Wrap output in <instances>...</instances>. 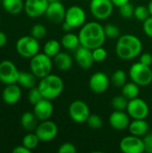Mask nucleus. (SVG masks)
<instances>
[{
  "label": "nucleus",
  "instance_id": "nucleus-1",
  "mask_svg": "<svg viewBox=\"0 0 152 153\" xmlns=\"http://www.w3.org/2000/svg\"><path fill=\"white\" fill-rule=\"evenodd\" d=\"M80 45L90 49L103 46L106 40L104 27L98 22H85L78 33Z\"/></svg>",
  "mask_w": 152,
  "mask_h": 153
},
{
  "label": "nucleus",
  "instance_id": "nucleus-2",
  "mask_svg": "<svg viewBox=\"0 0 152 153\" xmlns=\"http://www.w3.org/2000/svg\"><path fill=\"white\" fill-rule=\"evenodd\" d=\"M142 51V40L135 35L125 34L117 39L116 53L123 60H131L141 55Z\"/></svg>",
  "mask_w": 152,
  "mask_h": 153
},
{
  "label": "nucleus",
  "instance_id": "nucleus-3",
  "mask_svg": "<svg viewBox=\"0 0 152 153\" xmlns=\"http://www.w3.org/2000/svg\"><path fill=\"white\" fill-rule=\"evenodd\" d=\"M38 87L44 99L53 100L60 96L64 90V82L61 77L49 74L40 79Z\"/></svg>",
  "mask_w": 152,
  "mask_h": 153
},
{
  "label": "nucleus",
  "instance_id": "nucleus-4",
  "mask_svg": "<svg viewBox=\"0 0 152 153\" xmlns=\"http://www.w3.org/2000/svg\"><path fill=\"white\" fill-rule=\"evenodd\" d=\"M53 62L51 57L43 53H38L30 58V69L37 78H43L51 74Z\"/></svg>",
  "mask_w": 152,
  "mask_h": 153
},
{
  "label": "nucleus",
  "instance_id": "nucleus-5",
  "mask_svg": "<svg viewBox=\"0 0 152 153\" xmlns=\"http://www.w3.org/2000/svg\"><path fill=\"white\" fill-rule=\"evenodd\" d=\"M131 80L139 86H148L152 82V70L150 65L142 63H134L129 70Z\"/></svg>",
  "mask_w": 152,
  "mask_h": 153
},
{
  "label": "nucleus",
  "instance_id": "nucleus-6",
  "mask_svg": "<svg viewBox=\"0 0 152 153\" xmlns=\"http://www.w3.org/2000/svg\"><path fill=\"white\" fill-rule=\"evenodd\" d=\"M15 48L21 56L30 59L39 51V39H35L31 35L22 36L16 41Z\"/></svg>",
  "mask_w": 152,
  "mask_h": 153
},
{
  "label": "nucleus",
  "instance_id": "nucleus-7",
  "mask_svg": "<svg viewBox=\"0 0 152 153\" xmlns=\"http://www.w3.org/2000/svg\"><path fill=\"white\" fill-rule=\"evenodd\" d=\"M114 4L111 0H90V11L91 14L99 21L108 19L113 13Z\"/></svg>",
  "mask_w": 152,
  "mask_h": 153
},
{
  "label": "nucleus",
  "instance_id": "nucleus-8",
  "mask_svg": "<svg viewBox=\"0 0 152 153\" xmlns=\"http://www.w3.org/2000/svg\"><path fill=\"white\" fill-rule=\"evenodd\" d=\"M68 114L73 121L82 124L87 122L90 112L87 103L82 100H76L70 104L68 108Z\"/></svg>",
  "mask_w": 152,
  "mask_h": 153
},
{
  "label": "nucleus",
  "instance_id": "nucleus-9",
  "mask_svg": "<svg viewBox=\"0 0 152 153\" xmlns=\"http://www.w3.org/2000/svg\"><path fill=\"white\" fill-rule=\"evenodd\" d=\"M126 112L133 119H145L150 112V108L145 100L137 97L130 100Z\"/></svg>",
  "mask_w": 152,
  "mask_h": 153
},
{
  "label": "nucleus",
  "instance_id": "nucleus-10",
  "mask_svg": "<svg viewBox=\"0 0 152 153\" xmlns=\"http://www.w3.org/2000/svg\"><path fill=\"white\" fill-rule=\"evenodd\" d=\"M35 134H37L40 142H51L56 137L58 134V127L55 122L49 119L44 120L38 125L35 130Z\"/></svg>",
  "mask_w": 152,
  "mask_h": 153
},
{
  "label": "nucleus",
  "instance_id": "nucleus-11",
  "mask_svg": "<svg viewBox=\"0 0 152 153\" xmlns=\"http://www.w3.org/2000/svg\"><path fill=\"white\" fill-rule=\"evenodd\" d=\"M20 71L14 63L6 59L0 62V82L5 85L17 83Z\"/></svg>",
  "mask_w": 152,
  "mask_h": 153
},
{
  "label": "nucleus",
  "instance_id": "nucleus-12",
  "mask_svg": "<svg viewBox=\"0 0 152 153\" xmlns=\"http://www.w3.org/2000/svg\"><path fill=\"white\" fill-rule=\"evenodd\" d=\"M119 148L124 153H142L145 152L143 139L136 135H127L122 138Z\"/></svg>",
  "mask_w": 152,
  "mask_h": 153
},
{
  "label": "nucleus",
  "instance_id": "nucleus-13",
  "mask_svg": "<svg viewBox=\"0 0 152 153\" xmlns=\"http://www.w3.org/2000/svg\"><path fill=\"white\" fill-rule=\"evenodd\" d=\"M65 22L73 29L81 28L86 22V13L79 5H72L66 9Z\"/></svg>",
  "mask_w": 152,
  "mask_h": 153
},
{
  "label": "nucleus",
  "instance_id": "nucleus-14",
  "mask_svg": "<svg viewBox=\"0 0 152 153\" xmlns=\"http://www.w3.org/2000/svg\"><path fill=\"white\" fill-rule=\"evenodd\" d=\"M49 2L47 0H26L24 12L30 18H38L45 14Z\"/></svg>",
  "mask_w": 152,
  "mask_h": 153
},
{
  "label": "nucleus",
  "instance_id": "nucleus-15",
  "mask_svg": "<svg viewBox=\"0 0 152 153\" xmlns=\"http://www.w3.org/2000/svg\"><path fill=\"white\" fill-rule=\"evenodd\" d=\"M110 84V80L108 76L103 72H97L93 74L89 81V87L91 91L95 93L105 92Z\"/></svg>",
  "mask_w": 152,
  "mask_h": 153
},
{
  "label": "nucleus",
  "instance_id": "nucleus-16",
  "mask_svg": "<svg viewBox=\"0 0 152 153\" xmlns=\"http://www.w3.org/2000/svg\"><path fill=\"white\" fill-rule=\"evenodd\" d=\"M66 9L60 2L49 3L46 10L45 15L47 19L53 23H62L65 21Z\"/></svg>",
  "mask_w": 152,
  "mask_h": 153
},
{
  "label": "nucleus",
  "instance_id": "nucleus-17",
  "mask_svg": "<svg viewBox=\"0 0 152 153\" xmlns=\"http://www.w3.org/2000/svg\"><path fill=\"white\" fill-rule=\"evenodd\" d=\"M74 60L82 69H90L95 63L92 56V50L81 45L75 49Z\"/></svg>",
  "mask_w": 152,
  "mask_h": 153
},
{
  "label": "nucleus",
  "instance_id": "nucleus-18",
  "mask_svg": "<svg viewBox=\"0 0 152 153\" xmlns=\"http://www.w3.org/2000/svg\"><path fill=\"white\" fill-rule=\"evenodd\" d=\"M33 113L39 121L47 120L51 117L54 112V106L50 100L42 99L33 106Z\"/></svg>",
  "mask_w": 152,
  "mask_h": 153
},
{
  "label": "nucleus",
  "instance_id": "nucleus-19",
  "mask_svg": "<svg viewBox=\"0 0 152 153\" xmlns=\"http://www.w3.org/2000/svg\"><path fill=\"white\" fill-rule=\"evenodd\" d=\"M109 124L112 128L122 131L126 129L130 125V117L123 110H115L109 116Z\"/></svg>",
  "mask_w": 152,
  "mask_h": 153
},
{
  "label": "nucleus",
  "instance_id": "nucleus-20",
  "mask_svg": "<svg viewBox=\"0 0 152 153\" xmlns=\"http://www.w3.org/2000/svg\"><path fill=\"white\" fill-rule=\"evenodd\" d=\"M22 98V90L16 83L7 84L2 92L3 101L7 105L16 104Z\"/></svg>",
  "mask_w": 152,
  "mask_h": 153
},
{
  "label": "nucleus",
  "instance_id": "nucleus-21",
  "mask_svg": "<svg viewBox=\"0 0 152 153\" xmlns=\"http://www.w3.org/2000/svg\"><path fill=\"white\" fill-rule=\"evenodd\" d=\"M149 123L145 119H133L128 126L130 134L139 137L144 136L149 132Z\"/></svg>",
  "mask_w": 152,
  "mask_h": 153
},
{
  "label": "nucleus",
  "instance_id": "nucleus-22",
  "mask_svg": "<svg viewBox=\"0 0 152 153\" xmlns=\"http://www.w3.org/2000/svg\"><path fill=\"white\" fill-rule=\"evenodd\" d=\"M53 58H54L53 62L56 67L59 69L60 71H67L71 69L73 65V58L68 53L60 51Z\"/></svg>",
  "mask_w": 152,
  "mask_h": 153
},
{
  "label": "nucleus",
  "instance_id": "nucleus-23",
  "mask_svg": "<svg viewBox=\"0 0 152 153\" xmlns=\"http://www.w3.org/2000/svg\"><path fill=\"white\" fill-rule=\"evenodd\" d=\"M37 77L32 72H25L22 71L19 73V77L17 80V83L23 88L31 89L36 86Z\"/></svg>",
  "mask_w": 152,
  "mask_h": 153
},
{
  "label": "nucleus",
  "instance_id": "nucleus-24",
  "mask_svg": "<svg viewBox=\"0 0 152 153\" xmlns=\"http://www.w3.org/2000/svg\"><path fill=\"white\" fill-rule=\"evenodd\" d=\"M38 118L33 112H25L21 117V125L28 132H33L38 126Z\"/></svg>",
  "mask_w": 152,
  "mask_h": 153
},
{
  "label": "nucleus",
  "instance_id": "nucleus-25",
  "mask_svg": "<svg viewBox=\"0 0 152 153\" xmlns=\"http://www.w3.org/2000/svg\"><path fill=\"white\" fill-rule=\"evenodd\" d=\"M61 45L67 50H75L80 46L79 36L72 32H65L61 39Z\"/></svg>",
  "mask_w": 152,
  "mask_h": 153
},
{
  "label": "nucleus",
  "instance_id": "nucleus-26",
  "mask_svg": "<svg viewBox=\"0 0 152 153\" xmlns=\"http://www.w3.org/2000/svg\"><path fill=\"white\" fill-rule=\"evenodd\" d=\"M2 6L11 14H18L24 10V2L22 0H2Z\"/></svg>",
  "mask_w": 152,
  "mask_h": 153
},
{
  "label": "nucleus",
  "instance_id": "nucleus-27",
  "mask_svg": "<svg viewBox=\"0 0 152 153\" xmlns=\"http://www.w3.org/2000/svg\"><path fill=\"white\" fill-rule=\"evenodd\" d=\"M140 86L133 82V81L130 82H126L122 87V94L127 99V100H133L139 96L140 93Z\"/></svg>",
  "mask_w": 152,
  "mask_h": 153
},
{
  "label": "nucleus",
  "instance_id": "nucleus-28",
  "mask_svg": "<svg viewBox=\"0 0 152 153\" xmlns=\"http://www.w3.org/2000/svg\"><path fill=\"white\" fill-rule=\"evenodd\" d=\"M61 46H62L61 42H59L58 40H56V39H49L45 43L43 52L52 58L60 52Z\"/></svg>",
  "mask_w": 152,
  "mask_h": 153
},
{
  "label": "nucleus",
  "instance_id": "nucleus-29",
  "mask_svg": "<svg viewBox=\"0 0 152 153\" xmlns=\"http://www.w3.org/2000/svg\"><path fill=\"white\" fill-rule=\"evenodd\" d=\"M126 80H127V76L125 72L119 69L113 73L110 78V82L116 87L122 88L126 83Z\"/></svg>",
  "mask_w": 152,
  "mask_h": 153
},
{
  "label": "nucleus",
  "instance_id": "nucleus-30",
  "mask_svg": "<svg viewBox=\"0 0 152 153\" xmlns=\"http://www.w3.org/2000/svg\"><path fill=\"white\" fill-rule=\"evenodd\" d=\"M39 142L40 141H39V137L37 136V134L35 133L30 132L29 134L24 135V137L22 139V145L25 146L26 148H28L29 150L32 151L35 148H37Z\"/></svg>",
  "mask_w": 152,
  "mask_h": 153
},
{
  "label": "nucleus",
  "instance_id": "nucleus-31",
  "mask_svg": "<svg viewBox=\"0 0 152 153\" xmlns=\"http://www.w3.org/2000/svg\"><path fill=\"white\" fill-rule=\"evenodd\" d=\"M129 100H127L123 94L119 96H116L112 99L111 105L115 110H126L128 106Z\"/></svg>",
  "mask_w": 152,
  "mask_h": 153
},
{
  "label": "nucleus",
  "instance_id": "nucleus-32",
  "mask_svg": "<svg viewBox=\"0 0 152 153\" xmlns=\"http://www.w3.org/2000/svg\"><path fill=\"white\" fill-rule=\"evenodd\" d=\"M118 8H119V13L123 18L131 19V18L134 17V8L135 7L129 2L121 5Z\"/></svg>",
  "mask_w": 152,
  "mask_h": 153
},
{
  "label": "nucleus",
  "instance_id": "nucleus-33",
  "mask_svg": "<svg viewBox=\"0 0 152 153\" xmlns=\"http://www.w3.org/2000/svg\"><path fill=\"white\" fill-rule=\"evenodd\" d=\"M151 16L150 11L148 9V6L145 5H138L134 8V17L141 21L144 22Z\"/></svg>",
  "mask_w": 152,
  "mask_h": 153
},
{
  "label": "nucleus",
  "instance_id": "nucleus-34",
  "mask_svg": "<svg viewBox=\"0 0 152 153\" xmlns=\"http://www.w3.org/2000/svg\"><path fill=\"white\" fill-rule=\"evenodd\" d=\"M42 99H44V98H43V96H42V94H41V92H40L38 86L37 87L35 86V87L30 89V91L28 93V100L32 106L37 104Z\"/></svg>",
  "mask_w": 152,
  "mask_h": 153
},
{
  "label": "nucleus",
  "instance_id": "nucleus-35",
  "mask_svg": "<svg viewBox=\"0 0 152 153\" xmlns=\"http://www.w3.org/2000/svg\"><path fill=\"white\" fill-rule=\"evenodd\" d=\"M105 34L107 38H109L111 39H118L120 37V30L119 28L113 24V23H108L104 27Z\"/></svg>",
  "mask_w": 152,
  "mask_h": 153
},
{
  "label": "nucleus",
  "instance_id": "nucleus-36",
  "mask_svg": "<svg viewBox=\"0 0 152 153\" xmlns=\"http://www.w3.org/2000/svg\"><path fill=\"white\" fill-rule=\"evenodd\" d=\"M30 35L39 40L47 35V29L43 24L37 23L34 26H32L30 30Z\"/></svg>",
  "mask_w": 152,
  "mask_h": 153
},
{
  "label": "nucleus",
  "instance_id": "nucleus-37",
  "mask_svg": "<svg viewBox=\"0 0 152 153\" xmlns=\"http://www.w3.org/2000/svg\"><path fill=\"white\" fill-rule=\"evenodd\" d=\"M92 56H93V59H94L95 63H100V62H103L104 60H106V58L108 56V52L101 46V47L92 49Z\"/></svg>",
  "mask_w": 152,
  "mask_h": 153
},
{
  "label": "nucleus",
  "instance_id": "nucleus-38",
  "mask_svg": "<svg viewBox=\"0 0 152 153\" xmlns=\"http://www.w3.org/2000/svg\"><path fill=\"white\" fill-rule=\"evenodd\" d=\"M87 124L92 129H99L103 126V121L99 115L90 114L87 120Z\"/></svg>",
  "mask_w": 152,
  "mask_h": 153
},
{
  "label": "nucleus",
  "instance_id": "nucleus-39",
  "mask_svg": "<svg viewBox=\"0 0 152 153\" xmlns=\"http://www.w3.org/2000/svg\"><path fill=\"white\" fill-rule=\"evenodd\" d=\"M77 152V149L74 144L71 143H65L60 145L58 149L59 153H75Z\"/></svg>",
  "mask_w": 152,
  "mask_h": 153
},
{
  "label": "nucleus",
  "instance_id": "nucleus-40",
  "mask_svg": "<svg viewBox=\"0 0 152 153\" xmlns=\"http://www.w3.org/2000/svg\"><path fill=\"white\" fill-rule=\"evenodd\" d=\"M143 30L145 32V34L150 37V38H152V16L151 15L147 20H145L143 22Z\"/></svg>",
  "mask_w": 152,
  "mask_h": 153
},
{
  "label": "nucleus",
  "instance_id": "nucleus-41",
  "mask_svg": "<svg viewBox=\"0 0 152 153\" xmlns=\"http://www.w3.org/2000/svg\"><path fill=\"white\" fill-rule=\"evenodd\" d=\"M143 142L145 146V152L148 153H152V133L144 135Z\"/></svg>",
  "mask_w": 152,
  "mask_h": 153
},
{
  "label": "nucleus",
  "instance_id": "nucleus-42",
  "mask_svg": "<svg viewBox=\"0 0 152 153\" xmlns=\"http://www.w3.org/2000/svg\"><path fill=\"white\" fill-rule=\"evenodd\" d=\"M140 62L146 65H150L152 64V56L151 54L145 52L140 55Z\"/></svg>",
  "mask_w": 152,
  "mask_h": 153
},
{
  "label": "nucleus",
  "instance_id": "nucleus-43",
  "mask_svg": "<svg viewBox=\"0 0 152 153\" xmlns=\"http://www.w3.org/2000/svg\"><path fill=\"white\" fill-rule=\"evenodd\" d=\"M13 153H30L31 151L29 150L28 148H26L25 146H23L22 144L20 146H16L13 150Z\"/></svg>",
  "mask_w": 152,
  "mask_h": 153
},
{
  "label": "nucleus",
  "instance_id": "nucleus-44",
  "mask_svg": "<svg viewBox=\"0 0 152 153\" xmlns=\"http://www.w3.org/2000/svg\"><path fill=\"white\" fill-rule=\"evenodd\" d=\"M7 42V37L6 35L3 32L0 31V48H3Z\"/></svg>",
  "mask_w": 152,
  "mask_h": 153
},
{
  "label": "nucleus",
  "instance_id": "nucleus-45",
  "mask_svg": "<svg viewBox=\"0 0 152 153\" xmlns=\"http://www.w3.org/2000/svg\"><path fill=\"white\" fill-rule=\"evenodd\" d=\"M112 3L114 4L115 6H117V7H120L121 5L130 2V0H111Z\"/></svg>",
  "mask_w": 152,
  "mask_h": 153
},
{
  "label": "nucleus",
  "instance_id": "nucleus-46",
  "mask_svg": "<svg viewBox=\"0 0 152 153\" xmlns=\"http://www.w3.org/2000/svg\"><path fill=\"white\" fill-rule=\"evenodd\" d=\"M62 29H63V30L65 31V32H70V31L73 30V28H72L66 22H65V21L62 22Z\"/></svg>",
  "mask_w": 152,
  "mask_h": 153
},
{
  "label": "nucleus",
  "instance_id": "nucleus-47",
  "mask_svg": "<svg viewBox=\"0 0 152 153\" xmlns=\"http://www.w3.org/2000/svg\"><path fill=\"white\" fill-rule=\"evenodd\" d=\"M148 9H149V11H150V13H151V15L152 16V0H150V2H149V4H148Z\"/></svg>",
  "mask_w": 152,
  "mask_h": 153
},
{
  "label": "nucleus",
  "instance_id": "nucleus-48",
  "mask_svg": "<svg viewBox=\"0 0 152 153\" xmlns=\"http://www.w3.org/2000/svg\"><path fill=\"white\" fill-rule=\"evenodd\" d=\"M49 3H54V2H60L61 0H47Z\"/></svg>",
  "mask_w": 152,
  "mask_h": 153
},
{
  "label": "nucleus",
  "instance_id": "nucleus-49",
  "mask_svg": "<svg viewBox=\"0 0 152 153\" xmlns=\"http://www.w3.org/2000/svg\"><path fill=\"white\" fill-rule=\"evenodd\" d=\"M0 4H2V0H0Z\"/></svg>",
  "mask_w": 152,
  "mask_h": 153
},
{
  "label": "nucleus",
  "instance_id": "nucleus-50",
  "mask_svg": "<svg viewBox=\"0 0 152 153\" xmlns=\"http://www.w3.org/2000/svg\"><path fill=\"white\" fill-rule=\"evenodd\" d=\"M0 24H1V18H0Z\"/></svg>",
  "mask_w": 152,
  "mask_h": 153
},
{
  "label": "nucleus",
  "instance_id": "nucleus-51",
  "mask_svg": "<svg viewBox=\"0 0 152 153\" xmlns=\"http://www.w3.org/2000/svg\"><path fill=\"white\" fill-rule=\"evenodd\" d=\"M85 1H90V0H85Z\"/></svg>",
  "mask_w": 152,
  "mask_h": 153
}]
</instances>
